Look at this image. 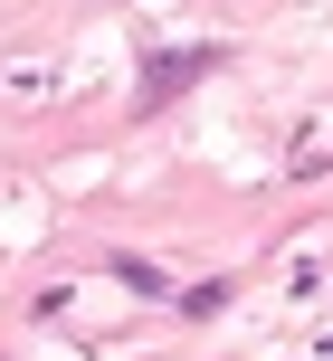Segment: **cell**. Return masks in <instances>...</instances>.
<instances>
[{"instance_id": "obj_1", "label": "cell", "mask_w": 333, "mask_h": 361, "mask_svg": "<svg viewBox=\"0 0 333 361\" xmlns=\"http://www.w3.org/2000/svg\"><path fill=\"white\" fill-rule=\"evenodd\" d=\"M210 67H219V48H190V57H152V67H143V95H133V105H162V95H181L190 86V76H210Z\"/></svg>"}, {"instance_id": "obj_3", "label": "cell", "mask_w": 333, "mask_h": 361, "mask_svg": "<svg viewBox=\"0 0 333 361\" xmlns=\"http://www.w3.org/2000/svg\"><path fill=\"white\" fill-rule=\"evenodd\" d=\"M229 295H238V286H229V276H200V286H181V295H171V305H181L190 324H210V314H219Z\"/></svg>"}, {"instance_id": "obj_2", "label": "cell", "mask_w": 333, "mask_h": 361, "mask_svg": "<svg viewBox=\"0 0 333 361\" xmlns=\"http://www.w3.org/2000/svg\"><path fill=\"white\" fill-rule=\"evenodd\" d=\"M105 276H114L124 295H143V305H171V295H181L162 267H152V257H133V247H114V257H105Z\"/></svg>"}, {"instance_id": "obj_4", "label": "cell", "mask_w": 333, "mask_h": 361, "mask_svg": "<svg viewBox=\"0 0 333 361\" xmlns=\"http://www.w3.org/2000/svg\"><path fill=\"white\" fill-rule=\"evenodd\" d=\"M0 361H10V352H0Z\"/></svg>"}]
</instances>
